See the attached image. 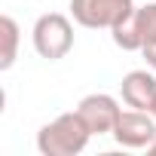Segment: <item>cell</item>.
<instances>
[{
	"label": "cell",
	"mask_w": 156,
	"mask_h": 156,
	"mask_svg": "<svg viewBox=\"0 0 156 156\" xmlns=\"http://www.w3.org/2000/svg\"><path fill=\"white\" fill-rule=\"evenodd\" d=\"M89 138H92V132L83 122V116L76 110H70V113H58L52 122L40 126L37 150L43 156H76L86 150Z\"/></svg>",
	"instance_id": "obj_1"
},
{
	"label": "cell",
	"mask_w": 156,
	"mask_h": 156,
	"mask_svg": "<svg viewBox=\"0 0 156 156\" xmlns=\"http://www.w3.org/2000/svg\"><path fill=\"white\" fill-rule=\"evenodd\" d=\"M34 52L46 61H58L73 49V22L64 12H46L31 28Z\"/></svg>",
	"instance_id": "obj_2"
},
{
	"label": "cell",
	"mask_w": 156,
	"mask_h": 156,
	"mask_svg": "<svg viewBox=\"0 0 156 156\" xmlns=\"http://www.w3.org/2000/svg\"><path fill=\"white\" fill-rule=\"evenodd\" d=\"M135 12L132 0H70V19L80 28H116L126 16Z\"/></svg>",
	"instance_id": "obj_3"
},
{
	"label": "cell",
	"mask_w": 156,
	"mask_h": 156,
	"mask_svg": "<svg viewBox=\"0 0 156 156\" xmlns=\"http://www.w3.org/2000/svg\"><path fill=\"white\" fill-rule=\"evenodd\" d=\"M113 141L126 150H150L156 141V116L150 110H122L113 126Z\"/></svg>",
	"instance_id": "obj_4"
},
{
	"label": "cell",
	"mask_w": 156,
	"mask_h": 156,
	"mask_svg": "<svg viewBox=\"0 0 156 156\" xmlns=\"http://www.w3.org/2000/svg\"><path fill=\"white\" fill-rule=\"evenodd\" d=\"M76 113L83 116V122L89 126L92 135H113V126L122 113L119 101L107 92H92L76 104Z\"/></svg>",
	"instance_id": "obj_5"
},
{
	"label": "cell",
	"mask_w": 156,
	"mask_h": 156,
	"mask_svg": "<svg viewBox=\"0 0 156 156\" xmlns=\"http://www.w3.org/2000/svg\"><path fill=\"white\" fill-rule=\"evenodd\" d=\"M119 92H122L126 107L150 110L156 104V76L150 70H129L119 83Z\"/></svg>",
	"instance_id": "obj_6"
},
{
	"label": "cell",
	"mask_w": 156,
	"mask_h": 156,
	"mask_svg": "<svg viewBox=\"0 0 156 156\" xmlns=\"http://www.w3.org/2000/svg\"><path fill=\"white\" fill-rule=\"evenodd\" d=\"M0 37H3V52H0V70H9L19 58V40L22 31L12 16H0Z\"/></svg>",
	"instance_id": "obj_7"
},
{
	"label": "cell",
	"mask_w": 156,
	"mask_h": 156,
	"mask_svg": "<svg viewBox=\"0 0 156 156\" xmlns=\"http://www.w3.org/2000/svg\"><path fill=\"white\" fill-rule=\"evenodd\" d=\"M135 9H138V6H135ZM110 37H113V43H116L122 52H141V31H138L135 12L126 16L116 28H110Z\"/></svg>",
	"instance_id": "obj_8"
},
{
	"label": "cell",
	"mask_w": 156,
	"mask_h": 156,
	"mask_svg": "<svg viewBox=\"0 0 156 156\" xmlns=\"http://www.w3.org/2000/svg\"><path fill=\"white\" fill-rule=\"evenodd\" d=\"M135 19H138V31H141V46L147 40L156 37V3H144L135 9Z\"/></svg>",
	"instance_id": "obj_9"
},
{
	"label": "cell",
	"mask_w": 156,
	"mask_h": 156,
	"mask_svg": "<svg viewBox=\"0 0 156 156\" xmlns=\"http://www.w3.org/2000/svg\"><path fill=\"white\" fill-rule=\"evenodd\" d=\"M141 55H144L147 67H150V70H156V37H153V40H147V43L141 46Z\"/></svg>",
	"instance_id": "obj_10"
},
{
	"label": "cell",
	"mask_w": 156,
	"mask_h": 156,
	"mask_svg": "<svg viewBox=\"0 0 156 156\" xmlns=\"http://www.w3.org/2000/svg\"><path fill=\"white\" fill-rule=\"evenodd\" d=\"M150 153H156V141H153V144H150Z\"/></svg>",
	"instance_id": "obj_11"
},
{
	"label": "cell",
	"mask_w": 156,
	"mask_h": 156,
	"mask_svg": "<svg viewBox=\"0 0 156 156\" xmlns=\"http://www.w3.org/2000/svg\"><path fill=\"white\" fill-rule=\"evenodd\" d=\"M150 113H153V116H156V104H153V107H150Z\"/></svg>",
	"instance_id": "obj_12"
}]
</instances>
